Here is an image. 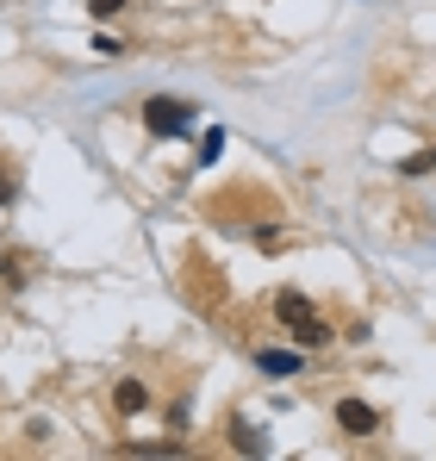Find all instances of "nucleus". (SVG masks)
<instances>
[{
    "mask_svg": "<svg viewBox=\"0 0 436 461\" xmlns=\"http://www.w3.org/2000/svg\"><path fill=\"white\" fill-rule=\"evenodd\" d=\"M144 125H150V138H187L194 106H187V100H168V94H150L144 100Z\"/></svg>",
    "mask_w": 436,
    "mask_h": 461,
    "instance_id": "1",
    "label": "nucleus"
},
{
    "mask_svg": "<svg viewBox=\"0 0 436 461\" xmlns=\"http://www.w3.org/2000/svg\"><path fill=\"white\" fill-rule=\"evenodd\" d=\"M337 430L343 437H374L380 430V411L362 405V399H337Z\"/></svg>",
    "mask_w": 436,
    "mask_h": 461,
    "instance_id": "2",
    "label": "nucleus"
},
{
    "mask_svg": "<svg viewBox=\"0 0 436 461\" xmlns=\"http://www.w3.org/2000/svg\"><path fill=\"white\" fill-rule=\"evenodd\" d=\"M293 343H299L305 356H318V349H331V343H337V330L312 312V318H299V324H293Z\"/></svg>",
    "mask_w": 436,
    "mask_h": 461,
    "instance_id": "3",
    "label": "nucleus"
},
{
    "mask_svg": "<svg viewBox=\"0 0 436 461\" xmlns=\"http://www.w3.org/2000/svg\"><path fill=\"white\" fill-rule=\"evenodd\" d=\"M256 368H262V375H275V381H287V375L305 368V349H256Z\"/></svg>",
    "mask_w": 436,
    "mask_h": 461,
    "instance_id": "4",
    "label": "nucleus"
},
{
    "mask_svg": "<svg viewBox=\"0 0 436 461\" xmlns=\"http://www.w3.org/2000/svg\"><path fill=\"white\" fill-rule=\"evenodd\" d=\"M113 411H119V418H144L150 411V386L144 381H119L113 386Z\"/></svg>",
    "mask_w": 436,
    "mask_h": 461,
    "instance_id": "5",
    "label": "nucleus"
},
{
    "mask_svg": "<svg viewBox=\"0 0 436 461\" xmlns=\"http://www.w3.org/2000/svg\"><path fill=\"white\" fill-rule=\"evenodd\" d=\"M275 318H281V324H299V318H312V300H305V294H299V287H281V294H275Z\"/></svg>",
    "mask_w": 436,
    "mask_h": 461,
    "instance_id": "6",
    "label": "nucleus"
},
{
    "mask_svg": "<svg viewBox=\"0 0 436 461\" xmlns=\"http://www.w3.org/2000/svg\"><path fill=\"white\" fill-rule=\"evenodd\" d=\"M231 449H237V456H262L268 443H262V430H250L243 418H231Z\"/></svg>",
    "mask_w": 436,
    "mask_h": 461,
    "instance_id": "7",
    "label": "nucleus"
},
{
    "mask_svg": "<svg viewBox=\"0 0 436 461\" xmlns=\"http://www.w3.org/2000/svg\"><path fill=\"white\" fill-rule=\"evenodd\" d=\"M399 175H405V181H418V175H436V144H431V150H418L412 162H405V168H399Z\"/></svg>",
    "mask_w": 436,
    "mask_h": 461,
    "instance_id": "8",
    "label": "nucleus"
},
{
    "mask_svg": "<svg viewBox=\"0 0 436 461\" xmlns=\"http://www.w3.org/2000/svg\"><path fill=\"white\" fill-rule=\"evenodd\" d=\"M194 156H200V168H213L218 156H224V131H206V138H200V150H194Z\"/></svg>",
    "mask_w": 436,
    "mask_h": 461,
    "instance_id": "9",
    "label": "nucleus"
},
{
    "mask_svg": "<svg viewBox=\"0 0 436 461\" xmlns=\"http://www.w3.org/2000/svg\"><path fill=\"white\" fill-rule=\"evenodd\" d=\"M0 281L19 287V281H25V262H19V256H0Z\"/></svg>",
    "mask_w": 436,
    "mask_h": 461,
    "instance_id": "10",
    "label": "nucleus"
},
{
    "mask_svg": "<svg viewBox=\"0 0 436 461\" xmlns=\"http://www.w3.org/2000/svg\"><path fill=\"white\" fill-rule=\"evenodd\" d=\"M13 200H19V175H13V168H0V206H13Z\"/></svg>",
    "mask_w": 436,
    "mask_h": 461,
    "instance_id": "11",
    "label": "nucleus"
},
{
    "mask_svg": "<svg viewBox=\"0 0 436 461\" xmlns=\"http://www.w3.org/2000/svg\"><path fill=\"white\" fill-rule=\"evenodd\" d=\"M119 6H125V0H87V13H94V19H113Z\"/></svg>",
    "mask_w": 436,
    "mask_h": 461,
    "instance_id": "12",
    "label": "nucleus"
}]
</instances>
